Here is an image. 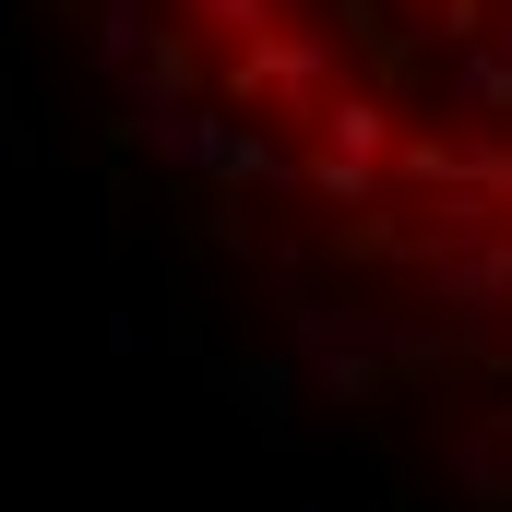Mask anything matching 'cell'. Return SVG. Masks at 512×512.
Listing matches in <instances>:
<instances>
[{
    "instance_id": "cell-1",
    "label": "cell",
    "mask_w": 512,
    "mask_h": 512,
    "mask_svg": "<svg viewBox=\"0 0 512 512\" xmlns=\"http://www.w3.org/2000/svg\"><path fill=\"white\" fill-rule=\"evenodd\" d=\"M167 96L358 286L512 346V0H131Z\"/></svg>"
}]
</instances>
